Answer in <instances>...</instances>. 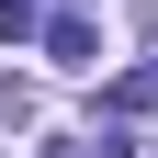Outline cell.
I'll use <instances>...</instances> for the list:
<instances>
[{
    "instance_id": "cell-1",
    "label": "cell",
    "mask_w": 158,
    "mask_h": 158,
    "mask_svg": "<svg viewBox=\"0 0 158 158\" xmlns=\"http://www.w3.org/2000/svg\"><path fill=\"white\" fill-rule=\"evenodd\" d=\"M45 56H56V68H102V34H90V11H45Z\"/></svg>"
},
{
    "instance_id": "cell-2",
    "label": "cell",
    "mask_w": 158,
    "mask_h": 158,
    "mask_svg": "<svg viewBox=\"0 0 158 158\" xmlns=\"http://www.w3.org/2000/svg\"><path fill=\"white\" fill-rule=\"evenodd\" d=\"M34 34V0H0V45H23Z\"/></svg>"
},
{
    "instance_id": "cell-3",
    "label": "cell",
    "mask_w": 158,
    "mask_h": 158,
    "mask_svg": "<svg viewBox=\"0 0 158 158\" xmlns=\"http://www.w3.org/2000/svg\"><path fill=\"white\" fill-rule=\"evenodd\" d=\"M34 158H79V147H68V135H56V147H34Z\"/></svg>"
}]
</instances>
